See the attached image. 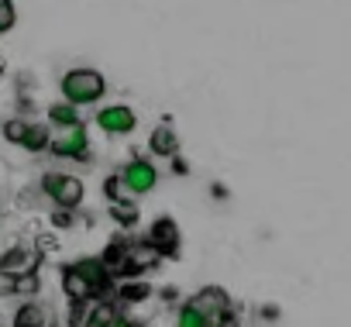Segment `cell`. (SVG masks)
<instances>
[{
  "label": "cell",
  "mask_w": 351,
  "mask_h": 327,
  "mask_svg": "<svg viewBox=\"0 0 351 327\" xmlns=\"http://www.w3.org/2000/svg\"><path fill=\"white\" fill-rule=\"evenodd\" d=\"M110 286H114V276L104 265V258H80L76 265H66L62 269V289H66L69 303L104 300Z\"/></svg>",
  "instance_id": "cell-1"
},
{
  "label": "cell",
  "mask_w": 351,
  "mask_h": 327,
  "mask_svg": "<svg viewBox=\"0 0 351 327\" xmlns=\"http://www.w3.org/2000/svg\"><path fill=\"white\" fill-rule=\"evenodd\" d=\"M59 90H62V100H69V104H76V107H90V104H97V100L107 93V80H104L100 69L80 66V69H69V73L62 76Z\"/></svg>",
  "instance_id": "cell-2"
},
{
  "label": "cell",
  "mask_w": 351,
  "mask_h": 327,
  "mask_svg": "<svg viewBox=\"0 0 351 327\" xmlns=\"http://www.w3.org/2000/svg\"><path fill=\"white\" fill-rule=\"evenodd\" d=\"M42 190H45V197L56 207H69V210H76L83 204V197H86L83 180L80 176H69V173H45L42 176Z\"/></svg>",
  "instance_id": "cell-3"
},
{
  "label": "cell",
  "mask_w": 351,
  "mask_h": 327,
  "mask_svg": "<svg viewBox=\"0 0 351 327\" xmlns=\"http://www.w3.org/2000/svg\"><path fill=\"white\" fill-rule=\"evenodd\" d=\"M73 327H134V324L114 303L93 300L90 310H86V303H73Z\"/></svg>",
  "instance_id": "cell-4"
},
{
  "label": "cell",
  "mask_w": 351,
  "mask_h": 327,
  "mask_svg": "<svg viewBox=\"0 0 351 327\" xmlns=\"http://www.w3.org/2000/svg\"><path fill=\"white\" fill-rule=\"evenodd\" d=\"M86 148H90V134H86V124L83 121H73V124L56 128L52 145H49V152L59 155V158H86Z\"/></svg>",
  "instance_id": "cell-5"
},
{
  "label": "cell",
  "mask_w": 351,
  "mask_h": 327,
  "mask_svg": "<svg viewBox=\"0 0 351 327\" xmlns=\"http://www.w3.org/2000/svg\"><path fill=\"white\" fill-rule=\"evenodd\" d=\"M121 186L131 193V197H148L155 186H158V169L152 166L148 158H131L128 166L117 173Z\"/></svg>",
  "instance_id": "cell-6"
},
{
  "label": "cell",
  "mask_w": 351,
  "mask_h": 327,
  "mask_svg": "<svg viewBox=\"0 0 351 327\" xmlns=\"http://www.w3.org/2000/svg\"><path fill=\"white\" fill-rule=\"evenodd\" d=\"M190 303H193L197 310H204L214 327H231V320H234V313H231V296H228L221 286H204Z\"/></svg>",
  "instance_id": "cell-7"
},
{
  "label": "cell",
  "mask_w": 351,
  "mask_h": 327,
  "mask_svg": "<svg viewBox=\"0 0 351 327\" xmlns=\"http://www.w3.org/2000/svg\"><path fill=\"white\" fill-rule=\"evenodd\" d=\"M145 241L158 252V258H176L180 255V245H183V234H180V224L172 217H155Z\"/></svg>",
  "instance_id": "cell-8"
},
{
  "label": "cell",
  "mask_w": 351,
  "mask_h": 327,
  "mask_svg": "<svg viewBox=\"0 0 351 327\" xmlns=\"http://www.w3.org/2000/svg\"><path fill=\"white\" fill-rule=\"evenodd\" d=\"M42 265V252L38 248H28V245H14L0 255V276L4 279H18V276H28V272H38Z\"/></svg>",
  "instance_id": "cell-9"
},
{
  "label": "cell",
  "mask_w": 351,
  "mask_h": 327,
  "mask_svg": "<svg viewBox=\"0 0 351 327\" xmlns=\"http://www.w3.org/2000/svg\"><path fill=\"white\" fill-rule=\"evenodd\" d=\"M97 128L104 131V134H131L134 128H138V114L128 107V104H110V107H104L100 114H97Z\"/></svg>",
  "instance_id": "cell-10"
},
{
  "label": "cell",
  "mask_w": 351,
  "mask_h": 327,
  "mask_svg": "<svg viewBox=\"0 0 351 327\" xmlns=\"http://www.w3.org/2000/svg\"><path fill=\"white\" fill-rule=\"evenodd\" d=\"M148 148H152L155 155H162V158H172L176 152H180V138H176V131H172V124H169V121H162V124L152 131Z\"/></svg>",
  "instance_id": "cell-11"
},
{
  "label": "cell",
  "mask_w": 351,
  "mask_h": 327,
  "mask_svg": "<svg viewBox=\"0 0 351 327\" xmlns=\"http://www.w3.org/2000/svg\"><path fill=\"white\" fill-rule=\"evenodd\" d=\"M49 145H52V131H49V124H42V121H28V131H25L21 148H25V152H49Z\"/></svg>",
  "instance_id": "cell-12"
},
{
  "label": "cell",
  "mask_w": 351,
  "mask_h": 327,
  "mask_svg": "<svg viewBox=\"0 0 351 327\" xmlns=\"http://www.w3.org/2000/svg\"><path fill=\"white\" fill-rule=\"evenodd\" d=\"M49 324V310L42 303H21L14 313V327H45Z\"/></svg>",
  "instance_id": "cell-13"
},
{
  "label": "cell",
  "mask_w": 351,
  "mask_h": 327,
  "mask_svg": "<svg viewBox=\"0 0 351 327\" xmlns=\"http://www.w3.org/2000/svg\"><path fill=\"white\" fill-rule=\"evenodd\" d=\"M117 296H121V303H145L148 296H152V286L145 282V279H124L121 286H117Z\"/></svg>",
  "instance_id": "cell-14"
},
{
  "label": "cell",
  "mask_w": 351,
  "mask_h": 327,
  "mask_svg": "<svg viewBox=\"0 0 351 327\" xmlns=\"http://www.w3.org/2000/svg\"><path fill=\"white\" fill-rule=\"evenodd\" d=\"M176 327H214L210 324V317L204 313V310H197L190 300L180 306V313H176Z\"/></svg>",
  "instance_id": "cell-15"
},
{
  "label": "cell",
  "mask_w": 351,
  "mask_h": 327,
  "mask_svg": "<svg viewBox=\"0 0 351 327\" xmlns=\"http://www.w3.org/2000/svg\"><path fill=\"white\" fill-rule=\"evenodd\" d=\"M76 110H80V107H76V104H69V100L52 104V107H49V124H52V128L73 124V121H80V114H76Z\"/></svg>",
  "instance_id": "cell-16"
},
{
  "label": "cell",
  "mask_w": 351,
  "mask_h": 327,
  "mask_svg": "<svg viewBox=\"0 0 351 327\" xmlns=\"http://www.w3.org/2000/svg\"><path fill=\"white\" fill-rule=\"evenodd\" d=\"M110 214L117 217L121 228H134L138 224V207H128V200H114L110 204Z\"/></svg>",
  "instance_id": "cell-17"
},
{
  "label": "cell",
  "mask_w": 351,
  "mask_h": 327,
  "mask_svg": "<svg viewBox=\"0 0 351 327\" xmlns=\"http://www.w3.org/2000/svg\"><path fill=\"white\" fill-rule=\"evenodd\" d=\"M18 28V4L14 0H0V35Z\"/></svg>",
  "instance_id": "cell-18"
},
{
  "label": "cell",
  "mask_w": 351,
  "mask_h": 327,
  "mask_svg": "<svg viewBox=\"0 0 351 327\" xmlns=\"http://www.w3.org/2000/svg\"><path fill=\"white\" fill-rule=\"evenodd\" d=\"M25 131H28V121H21V117H14V121L4 124V138H8L11 145H18V148H21V141H25Z\"/></svg>",
  "instance_id": "cell-19"
},
{
  "label": "cell",
  "mask_w": 351,
  "mask_h": 327,
  "mask_svg": "<svg viewBox=\"0 0 351 327\" xmlns=\"http://www.w3.org/2000/svg\"><path fill=\"white\" fill-rule=\"evenodd\" d=\"M14 286V293H38V272H28V276H18V279H11Z\"/></svg>",
  "instance_id": "cell-20"
},
{
  "label": "cell",
  "mask_w": 351,
  "mask_h": 327,
  "mask_svg": "<svg viewBox=\"0 0 351 327\" xmlns=\"http://www.w3.org/2000/svg\"><path fill=\"white\" fill-rule=\"evenodd\" d=\"M76 221H73V210L69 207H59L56 214H52V228H73Z\"/></svg>",
  "instance_id": "cell-21"
},
{
  "label": "cell",
  "mask_w": 351,
  "mask_h": 327,
  "mask_svg": "<svg viewBox=\"0 0 351 327\" xmlns=\"http://www.w3.org/2000/svg\"><path fill=\"white\" fill-rule=\"evenodd\" d=\"M4 73H8V59L0 56V80H4Z\"/></svg>",
  "instance_id": "cell-22"
}]
</instances>
